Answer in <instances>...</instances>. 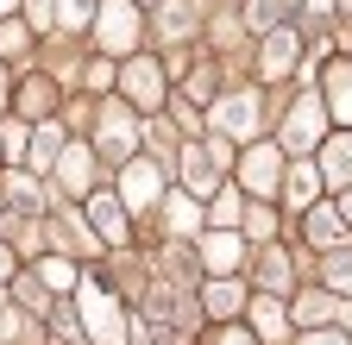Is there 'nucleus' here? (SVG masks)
Instances as JSON below:
<instances>
[{
    "label": "nucleus",
    "mask_w": 352,
    "mask_h": 345,
    "mask_svg": "<svg viewBox=\"0 0 352 345\" xmlns=\"http://www.w3.org/2000/svg\"><path fill=\"white\" fill-rule=\"evenodd\" d=\"M183 182H189V195H220V163L208 157L201 139L183 145Z\"/></svg>",
    "instance_id": "obj_15"
},
{
    "label": "nucleus",
    "mask_w": 352,
    "mask_h": 345,
    "mask_svg": "<svg viewBox=\"0 0 352 345\" xmlns=\"http://www.w3.org/2000/svg\"><path fill=\"white\" fill-rule=\"evenodd\" d=\"M321 182L327 189H352V132H333L327 145H321Z\"/></svg>",
    "instance_id": "obj_16"
},
{
    "label": "nucleus",
    "mask_w": 352,
    "mask_h": 345,
    "mask_svg": "<svg viewBox=\"0 0 352 345\" xmlns=\"http://www.w3.org/2000/svg\"><path fill=\"white\" fill-rule=\"evenodd\" d=\"M258 119H264L258 113V95L252 88H233V95L214 101V139H227V145L233 139H258Z\"/></svg>",
    "instance_id": "obj_5"
},
{
    "label": "nucleus",
    "mask_w": 352,
    "mask_h": 345,
    "mask_svg": "<svg viewBox=\"0 0 352 345\" xmlns=\"http://www.w3.org/2000/svg\"><path fill=\"white\" fill-rule=\"evenodd\" d=\"M0 151H7V157H25V151H32V132H25L19 119H7V126H0Z\"/></svg>",
    "instance_id": "obj_31"
},
{
    "label": "nucleus",
    "mask_w": 352,
    "mask_h": 345,
    "mask_svg": "<svg viewBox=\"0 0 352 345\" xmlns=\"http://www.w3.org/2000/svg\"><path fill=\"white\" fill-rule=\"evenodd\" d=\"M327 145V107L321 95H302L283 119V151H321Z\"/></svg>",
    "instance_id": "obj_3"
},
{
    "label": "nucleus",
    "mask_w": 352,
    "mask_h": 345,
    "mask_svg": "<svg viewBox=\"0 0 352 345\" xmlns=\"http://www.w3.org/2000/svg\"><path fill=\"white\" fill-rule=\"evenodd\" d=\"M88 220H95V233L107 245H126L132 239V213L120 207V195H88Z\"/></svg>",
    "instance_id": "obj_14"
},
{
    "label": "nucleus",
    "mask_w": 352,
    "mask_h": 345,
    "mask_svg": "<svg viewBox=\"0 0 352 345\" xmlns=\"http://www.w3.org/2000/svg\"><path fill=\"white\" fill-rule=\"evenodd\" d=\"M302 345H352L340 326H321V333H302Z\"/></svg>",
    "instance_id": "obj_34"
},
{
    "label": "nucleus",
    "mask_w": 352,
    "mask_h": 345,
    "mask_svg": "<svg viewBox=\"0 0 352 345\" xmlns=\"http://www.w3.org/2000/svg\"><path fill=\"white\" fill-rule=\"evenodd\" d=\"M7 270H13V251H7V245H0V276H7Z\"/></svg>",
    "instance_id": "obj_38"
},
{
    "label": "nucleus",
    "mask_w": 352,
    "mask_h": 345,
    "mask_svg": "<svg viewBox=\"0 0 352 345\" xmlns=\"http://www.w3.org/2000/svg\"><path fill=\"white\" fill-rule=\"evenodd\" d=\"M346 13H352V0H346Z\"/></svg>",
    "instance_id": "obj_41"
},
{
    "label": "nucleus",
    "mask_w": 352,
    "mask_h": 345,
    "mask_svg": "<svg viewBox=\"0 0 352 345\" xmlns=\"http://www.w3.org/2000/svg\"><path fill=\"white\" fill-rule=\"evenodd\" d=\"M245 314H252V339H258V345H283L289 326H296L283 295H252V301H245Z\"/></svg>",
    "instance_id": "obj_9"
},
{
    "label": "nucleus",
    "mask_w": 352,
    "mask_h": 345,
    "mask_svg": "<svg viewBox=\"0 0 352 345\" xmlns=\"http://www.w3.org/2000/svg\"><path fill=\"white\" fill-rule=\"evenodd\" d=\"M201 264H208V276H239L245 270V233H201Z\"/></svg>",
    "instance_id": "obj_10"
},
{
    "label": "nucleus",
    "mask_w": 352,
    "mask_h": 345,
    "mask_svg": "<svg viewBox=\"0 0 352 345\" xmlns=\"http://www.w3.org/2000/svg\"><path fill=\"white\" fill-rule=\"evenodd\" d=\"M101 151L113 163H132V157H139V119H132V107H120V101L101 107Z\"/></svg>",
    "instance_id": "obj_8"
},
{
    "label": "nucleus",
    "mask_w": 352,
    "mask_h": 345,
    "mask_svg": "<svg viewBox=\"0 0 352 345\" xmlns=\"http://www.w3.org/2000/svg\"><path fill=\"white\" fill-rule=\"evenodd\" d=\"M32 157H38V169H57V157H63V132H57V126L32 132Z\"/></svg>",
    "instance_id": "obj_26"
},
{
    "label": "nucleus",
    "mask_w": 352,
    "mask_h": 345,
    "mask_svg": "<svg viewBox=\"0 0 352 345\" xmlns=\"http://www.w3.org/2000/svg\"><path fill=\"white\" fill-rule=\"evenodd\" d=\"M13 7H19V0H0V13H13Z\"/></svg>",
    "instance_id": "obj_39"
},
{
    "label": "nucleus",
    "mask_w": 352,
    "mask_h": 345,
    "mask_svg": "<svg viewBox=\"0 0 352 345\" xmlns=\"http://www.w3.org/2000/svg\"><path fill=\"white\" fill-rule=\"evenodd\" d=\"M57 182H63L69 195H88V189H95V151H88V145H63V157H57Z\"/></svg>",
    "instance_id": "obj_17"
},
{
    "label": "nucleus",
    "mask_w": 352,
    "mask_h": 345,
    "mask_svg": "<svg viewBox=\"0 0 352 345\" xmlns=\"http://www.w3.org/2000/svg\"><path fill=\"white\" fill-rule=\"evenodd\" d=\"M164 226H170L176 239H201V233H208V213L195 207L189 189H170V195H164Z\"/></svg>",
    "instance_id": "obj_13"
},
{
    "label": "nucleus",
    "mask_w": 352,
    "mask_h": 345,
    "mask_svg": "<svg viewBox=\"0 0 352 345\" xmlns=\"http://www.w3.org/2000/svg\"><path fill=\"white\" fill-rule=\"evenodd\" d=\"M321 276H327V295L352 301V251H333L327 264H321Z\"/></svg>",
    "instance_id": "obj_25"
},
{
    "label": "nucleus",
    "mask_w": 352,
    "mask_h": 345,
    "mask_svg": "<svg viewBox=\"0 0 352 345\" xmlns=\"http://www.w3.org/2000/svg\"><path fill=\"white\" fill-rule=\"evenodd\" d=\"M201 308L227 326V314H245V289H239V276H214L208 289H201Z\"/></svg>",
    "instance_id": "obj_19"
},
{
    "label": "nucleus",
    "mask_w": 352,
    "mask_h": 345,
    "mask_svg": "<svg viewBox=\"0 0 352 345\" xmlns=\"http://www.w3.org/2000/svg\"><path fill=\"white\" fill-rule=\"evenodd\" d=\"M157 201H164V169H157L151 157L120 163V207H126V213H145V207H157Z\"/></svg>",
    "instance_id": "obj_4"
},
{
    "label": "nucleus",
    "mask_w": 352,
    "mask_h": 345,
    "mask_svg": "<svg viewBox=\"0 0 352 345\" xmlns=\"http://www.w3.org/2000/svg\"><path fill=\"white\" fill-rule=\"evenodd\" d=\"M32 19H38V25H51V19H57V13H51V0H32Z\"/></svg>",
    "instance_id": "obj_36"
},
{
    "label": "nucleus",
    "mask_w": 352,
    "mask_h": 345,
    "mask_svg": "<svg viewBox=\"0 0 352 345\" xmlns=\"http://www.w3.org/2000/svg\"><path fill=\"white\" fill-rule=\"evenodd\" d=\"M38 276H44V289H57V295L82 289V270L69 264V257H44V264H38Z\"/></svg>",
    "instance_id": "obj_24"
},
{
    "label": "nucleus",
    "mask_w": 352,
    "mask_h": 345,
    "mask_svg": "<svg viewBox=\"0 0 352 345\" xmlns=\"http://www.w3.org/2000/svg\"><path fill=\"white\" fill-rule=\"evenodd\" d=\"M321 107L340 119V132H352V57L327 63V82H321Z\"/></svg>",
    "instance_id": "obj_11"
},
{
    "label": "nucleus",
    "mask_w": 352,
    "mask_h": 345,
    "mask_svg": "<svg viewBox=\"0 0 352 345\" xmlns=\"http://www.w3.org/2000/svg\"><path fill=\"white\" fill-rule=\"evenodd\" d=\"M333 320H340V333L352 339V301H340V308H333Z\"/></svg>",
    "instance_id": "obj_35"
},
{
    "label": "nucleus",
    "mask_w": 352,
    "mask_h": 345,
    "mask_svg": "<svg viewBox=\"0 0 352 345\" xmlns=\"http://www.w3.org/2000/svg\"><path fill=\"white\" fill-rule=\"evenodd\" d=\"M308 239H315L321 251H340V245L352 239V226L340 220V207H327V201H315V207H308Z\"/></svg>",
    "instance_id": "obj_18"
},
{
    "label": "nucleus",
    "mask_w": 352,
    "mask_h": 345,
    "mask_svg": "<svg viewBox=\"0 0 352 345\" xmlns=\"http://www.w3.org/2000/svg\"><path fill=\"white\" fill-rule=\"evenodd\" d=\"M277 189H283V145H252L239 157V195L271 201Z\"/></svg>",
    "instance_id": "obj_2"
},
{
    "label": "nucleus",
    "mask_w": 352,
    "mask_h": 345,
    "mask_svg": "<svg viewBox=\"0 0 352 345\" xmlns=\"http://www.w3.org/2000/svg\"><path fill=\"white\" fill-rule=\"evenodd\" d=\"M0 101H7V75H0Z\"/></svg>",
    "instance_id": "obj_40"
},
{
    "label": "nucleus",
    "mask_w": 352,
    "mask_h": 345,
    "mask_svg": "<svg viewBox=\"0 0 352 345\" xmlns=\"http://www.w3.org/2000/svg\"><path fill=\"white\" fill-rule=\"evenodd\" d=\"M239 233H245V239H271V233H277L271 207H264V201H252V207H245V226H239Z\"/></svg>",
    "instance_id": "obj_30"
},
{
    "label": "nucleus",
    "mask_w": 352,
    "mask_h": 345,
    "mask_svg": "<svg viewBox=\"0 0 352 345\" xmlns=\"http://www.w3.org/2000/svg\"><path fill=\"white\" fill-rule=\"evenodd\" d=\"M25 45H32L25 25H0V51H7V57H13V51H25Z\"/></svg>",
    "instance_id": "obj_33"
},
{
    "label": "nucleus",
    "mask_w": 352,
    "mask_h": 345,
    "mask_svg": "<svg viewBox=\"0 0 352 345\" xmlns=\"http://www.w3.org/2000/svg\"><path fill=\"white\" fill-rule=\"evenodd\" d=\"M82 326H88V339H101V345H126V314H120V301L95 283V276H82Z\"/></svg>",
    "instance_id": "obj_1"
},
{
    "label": "nucleus",
    "mask_w": 352,
    "mask_h": 345,
    "mask_svg": "<svg viewBox=\"0 0 352 345\" xmlns=\"http://www.w3.org/2000/svg\"><path fill=\"white\" fill-rule=\"evenodd\" d=\"M0 189H7V195H13L25 213H38V182L25 176V169H7V176H0Z\"/></svg>",
    "instance_id": "obj_27"
},
{
    "label": "nucleus",
    "mask_w": 352,
    "mask_h": 345,
    "mask_svg": "<svg viewBox=\"0 0 352 345\" xmlns=\"http://www.w3.org/2000/svg\"><path fill=\"white\" fill-rule=\"evenodd\" d=\"M283 195H289V207L308 213V207H315V195H321V169H315V163H289V169H283Z\"/></svg>",
    "instance_id": "obj_22"
},
{
    "label": "nucleus",
    "mask_w": 352,
    "mask_h": 345,
    "mask_svg": "<svg viewBox=\"0 0 352 345\" xmlns=\"http://www.w3.org/2000/svg\"><path fill=\"white\" fill-rule=\"evenodd\" d=\"M239 226H245V195H239V182H220V195L208 207V233H239Z\"/></svg>",
    "instance_id": "obj_20"
},
{
    "label": "nucleus",
    "mask_w": 352,
    "mask_h": 345,
    "mask_svg": "<svg viewBox=\"0 0 352 345\" xmlns=\"http://www.w3.org/2000/svg\"><path fill=\"white\" fill-rule=\"evenodd\" d=\"M57 25H69V32H82V25H95V13H101V0H57Z\"/></svg>",
    "instance_id": "obj_28"
},
{
    "label": "nucleus",
    "mask_w": 352,
    "mask_h": 345,
    "mask_svg": "<svg viewBox=\"0 0 352 345\" xmlns=\"http://www.w3.org/2000/svg\"><path fill=\"white\" fill-rule=\"evenodd\" d=\"M95 32H101V45H107V51H132V45H139V32H145L139 0H101Z\"/></svg>",
    "instance_id": "obj_6"
},
{
    "label": "nucleus",
    "mask_w": 352,
    "mask_h": 345,
    "mask_svg": "<svg viewBox=\"0 0 352 345\" xmlns=\"http://www.w3.org/2000/svg\"><path fill=\"white\" fill-rule=\"evenodd\" d=\"M208 345H258V339H252V326H214Z\"/></svg>",
    "instance_id": "obj_32"
},
{
    "label": "nucleus",
    "mask_w": 352,
    "mask_h": 345,
    "mask_svg": "<svg viewBox=\"0 0 352 345\" xmlns=\"http://www.w3.org/2000/svg\"><path fill=\"white\" fill-rule=\"evenodd\" d=\"M340 220H346V226H352V189H346V201H340Z\"/></svg>",
    "instance_id": "obj_37"
},
{
    "label": "nucleus",
    "mask_w": 352,
    "mask_h": 345,
    "mask_svg": "<svg viewBox=\"0 0 352 345\" xmlns=\"http://www.w3.org/2000/svg\"><path fill=\"white\" fill-rule=\"evenodd\" d=\"M126 101L139 107V113H157V101H164V75H157L151 57H132V63H126Z\"/></svg>",
    "instance_id": "obj_12"
},
{
    "label": "nucleus",
    "mask_w": 352,
    "mask_h": 345,
    "mask_svg": "<svg viewBox=\"0 0 352 345\" xmlns=\"http://www.w3.org/2000/svg\"><path fill=\"white\" fill-rule=\"evenodd\" d=\"M258 283H264V295H283V289L296 283L289 251H283V245H264V251H258Z\"/></svg>",
    "instance_id": "obj_23"
},
{
    "label": "nucleus",
    "mask_w": 352,
    "mask_h": 345,
    "mask_svg": "<svg viewBox=\"0 0 352 345\" xmlns=\"http://www.w3.org/2000/svg\"><path fill=\"white\" fill-rule=\"evenodd\" d=\"M283 7H289V0H252L245 19H252L258 32H277V25H283Z\"/></svg>",
    "instance_id": "obj_29"
},
{
    "label": "nucleus",
    "mask_w": 352,
    "mask_h": 345,
    "mask_svg": "<svg viewBox=\"0 0 352 345\" xmlns=\"http://www.w3.org/2000/svg\"><path fill=\"white\" fill-rule=\"evenodd\" d=\"M296 63H302V38H296V25L264 32V45H258V75H264V82H283V75H296Z\"/></svg>",
    "instance_id": "obj_7"
},
{
    "label": "nucleus",
    "mask_w": 352,
    "mask_h": 345,
    "mask_svg": "<svg viewBox=\"0 0 352 345\" xmlns=\"http://www.w3.org/2000/svg\"><path fill=\"white\" fill-rule=\"evenodd\" d=\"M333 308H340V295H327V289H308V295H296L289 320H296V326H308V333H321V326H333Z\"/></svg>",
    "instance_id": "obj_21"
}]
</instances>
